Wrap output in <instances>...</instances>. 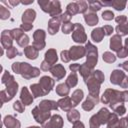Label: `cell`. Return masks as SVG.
<instances>
[{
	"instance_id": "5",
	"label": "cell",
	"mask_w": 128,
	"mask_h": 128,
	"mask_svg": "<svg viewBox=\"0 0 128 128\" xmlns=\"http://www.w3.org/2000/svg\"><path fill=\"white\" fill-rule=\"evenodd\" d=\"M60 21H61V17L57 16V17H53L52 19H50L49 21V25H48V31L51 35L57 33L58 29H59V25H60Z\"/></svg>"
},
{
	"instance_id": "18",
	"label": "cell",
	"mask_w": 128,
	"mask_h": 128,
	"mask_svg": "<svg viewBox=\"0 0 128 128\" xmlns=\"http://www.w3.org/2000/svg\"><path fill=\"white\" fill-rule=\"evenodd\" d=\"M21 101H22L23 104H25V105H29V104H31L32 101H33V98H32V96L29 94V92H28V90H27L26 87H23V89H22V91H21Z\"/></svg>"
},
{
	"instance_id": "4",
	"label": "cell",
	"mask_w": 128,
	"mask_h": 128,
	"mask_svg": "<svg viewBox=\"0 0 128 128\" xmlns=\"http://www.w3.org/2000/svg\"><path fill=\"white\" fill-rule=\"evenodd\" d=\"M39 84H40V86H41V88H42V90L44 92V95H45V94H47V93H49L51 91V89H52V87L54 85V81L50 77L45 76V77L41 78Z\"/></svg>"
},
{
	"instance_id": "32",
	"label": "cell",
	"mask_w": 128,
	"mask_h": 128,
	"mask_svg": "<svg viewBox=\"0 0 128 128\" xmlns=\"http://www.w3.org/2000/svg\"><path fill=\"white\" fill-rule=\"evenodd\" d=\"M116 31L121 34V35H126L128 34V23L126 24H122V25H118L116 27Z\"/></svg>"
},
{
	"instance_id": "2",
	"label": "cell",
	"mask_w": 128,
	"mask_h": 128,
	"mask_svg": "<svg viewBox=\"0 0 128 128\" xmlns=\"http://www.w3.org/2000/svg\"><path fill=\"white\" fill-rule=\"evenodd\" d=\"M86 48H87L88 54H87V62L85 64L88 65L90 68H93L94 65L97 63V49L89 42L87 43Z\"/></svg>"
},
{
	"instance_id": "14",
	"label": "cell",
	"mask_w": 128,
	"mask_h": 128,
	"mask_svg": "<svg viewBox=\"0 0 128 128\" xmlns=\"http://www.w3.org/2000/svg\"><path fill=\"white\" fill-rule=\"evenodd\" d=\"M51 73H52V75L53 76H55L56 77V79H61L62 77H64V75L66 74V71H65V69L61 66V65H56V66H54L52 69H51Z\"/></svg>"
},
{
	"instance_id": "10",
	"label": "cell",
	"mask_w": 128,
	"mask_h": 128,
	"mask_svg": "<svg viewBox=\"0 0 128 128\" xmlns=\"http://www.w3.org/2000/svg\"><path fill=\"white\" fill-rule=\"evenodd\" d=\"M1 43L3 45V47L7 48L11 46L12 44V36H11V33L10 31L8 30H4L2 32V35H1Z\"/></svg>"
},
{
	"instance_id": "25",
	"label": "cell",
	"mask_w": 128,
	"mask_h": 128,
	"mask_svg": "<svg viewBox=\"0 0 128 128\" xmlns=\"http://www.w3.org/2000/svg\"><path fill=\"white\" fill-rule=\"evenodd\" d=\"M31 91H32L34 97H38L40 95H44V92H43L40 84H33V85H31Z\"/></svg>"
},
{
	"instance_id": "34",
	"label": "cell",
	"mask_w": 128,
	"mask_h": 128,
	"mask_svg": "<svg viewBox=\"0 0 128 128\" xmlns=\"http://www.w3.org/2000/svg\"><path fill=\"white\" fill-rule=\"evenodd\" d=\"M73 29H74V25L71 24L70 22H68V23H64V24H63V27H62V31H63V33L68 34V33H70Z\"/></svg>"
},
{
	"instance_id": "49",
	"label": "cell",
	"mask_w": 128,
	"mask_h": 128,
	"mask_svg": "<svg viewBox=\"0 0 128 128\" xmlns=\"http://www.w3.org/2000/svg\"><path fill=\"white\" fill-rule=\"evenodd\" d=\"M73 128H84V126H83V124L81 122H76L74 124V127Z\"/></svg>"
},
{
	"instance_id": "52",
	"label": "cell",
	"mask_w": 128,
	"mask_h": 128,
	"mask_svg": "<svg viewBox=\"0 0 128 128\" xmlns=\"http://www.w3.org/2000/svg\"><path fill=\"white\" fill-rule=\"evenodd\" d=\"M28 128H39V127H28Z\"/></svg>"
},
{
	"instance_id": "35",
	"label": "cell",
	"mask_w": 128,
	"mask_h": 128,
	"mask_svg": "<svg viewBox=\"0 0 128 128\" xmlns=\"http://www.w3.org/2000/svg\"><path fill=\"white\" fill-rule=\"evenodd\" d=\"M17 42H18V44H19L21 47H24V46H26V45L28 44V42H29V38H28L27 35L23 34V35L17 40Z\"/></svg>"
},
{
	"instance_id": "42",
	"label": "cell",
	"mask_w": 128,
	"mask_h": 128,
	"mask_svg": "<svg viewBox=\"0 0 128 128\" xmlns=\"http://www.w3.org/2000/svg\"><path fill=\"white\" fill-rule=\"evenodd\" d=\"M60 17H61V20H62V21H64V22H67V23H68V22L70 21V19H71V17H72V16H71L67 11H66V12H65L64 14H62Z\"/></svg>"
},
{
	"instance_id": "39",
	"label": "cell",
	"mask_w": 128,
	"mask_h": 128,
	"mask_svg": "<svg viewBox=\"0 0 128 128\" xmlns=\"http://www.w3.org/2000/svg\"><path fill=\"white\" fill-rule=\"evenodd\" d=\"M102 17H103V19H105V20H111V19H113L114 14H113L112 11L106 10V11H104V12L102 13Z\"/></svg>"
},
{
	"instance_id": "53",
	"label": "cell",
	"mask_w": 128,
	"mask_h": 128,
	"mask_svg": "<svg viewBox=\"0 0 128 128\" xmlns=\"http://www.w3.org/2000/svg\"><path fill=\"white\" fill-rule=\"evenodd\" d=\"M127 118H128V117H127Z\"/></svg>"
},
{
	"instance_id": "1",
	"label": "cell",
	"mask_w": 128,
	"mask_h": 128,
	"mask_svg": "<svg viewBox=\"0 0 128 128\" xmlns=\"http://www.w3.org/2000/svg\"><path fill=\"white\" fill-rule=\"evenodd\" d=\"M12 69L16 73H21V75L26 79H29L31 77H36L39 75V69L35 67H31L28 63H19V62L14 63L12 65Z\"/></svg>"
},
{
	"instance_id": "28",
	"label": "cell",
	"mask_w": 128,
	"mask_h": 128,
	"mask_svg": "<svg viewBox=\"0 0 128 128\" xmlns=\"http://www.w3.org/2000/svg\"><path fill=\"white\" fill-rule=\"evenodd\" d=\"M56 92L61 96H66L69 92V88L66 86V84H60L56 88Z\"/></svg>"
},
{
	"instance_id": "50",
	"label": "cell",
	"mask_w": 128,
	"mask_h": 128,
	"mask_svg": "<svg viewBox=\"0 0 128 128\" xmlns=\"http://www.w3.org/2000/svg\"><path fill=\"white\" fill-rule=\"evenodd\" d=\"M125 44H126V47H127V50H128V38L126 39V41H125Z\"/></svg>"
},
{
	"instance_id": "15",
	"label": "cell",
	"mask_w": 128,
	"mask_h": 128,
	"mask_svg": "<svg viewBox=\"0 0 128 128\" xmlns=\"http://www.w3.org/2000/svg\"><path fill=\"white\" fill-rule=\"evenodd\" d=\"M57 61V54L54 49H50L45 54V62H47L49 65H52Z\"/></svg>"
},
{
	"instance_id": "31",
	"label": "cell",
	"mask_w": 128,
	"mask_h": 128,
	"mask_svg": "<svg viewBox=\"0 0 128 128\" xmlns=\"http://www.w3.org/2000/svg\"><path fill=\"white\" fill-rule=\"evenodd\" d=\"M51 3H52V1H40V0L38 1V4L41 6L42 10H43L44 12H48V13H49V11H50Z\"/></svg>"
},
{
	"instance_id": "45",
	"label": "cell",
	"mask_w": 128,
	"mask_h": 128,
	"mask_svg": "<svg viewBox=\"0 0 128 128\" xmlns=\"http://www.w3.org/2000/svg\"><path fill=\"white\" fill-rule=\"evenodd\" d=\"M127 54H128V50H127V49H125V48L120 49V50L118 51V57H120V58L126 57V56H127Z\"/></svg>"
},
{
	"instance_id": "26",
	"label": "cell",
	"mask_w": 128,
	"mask_h": 128,
	"mask_svg": "<svg viewBox=\"0 0 128 128\" xmlns=\"http://www.w3.org/2000/svg\"><path fill=\"white\" fill-rule=\"evenodd\" d=\"M97 102H98L97 100H93V101H91V96H90V97H88L87 100L83 103L82 107H83V109H85V110H91V109L94 107V105L97 104Z\"/></svg>"
},
{
	"instance_id": "9",
	"label": "cell",
	"mask_w": 128,
	"mask_h": 128,
	"mask_svg": "<svg viewBox=\"0 0 128 128\" xmlns=\"http://www.w3.org/2000/svg\"><path fill=\"white\" fill-rule=\"evenodd\" d=\"M44 38H45V33H44L43 30H37V31L34 33V39H35V41H34V46L37 47V50H41V46H40V43H39V42H41L42 44L45 45V43H44Z\"/></svg>"
},
{
	"instance_id": "51",
	"label": "cell",
	"mask_w": 128,
	"mask_h": 128,
	"mask_svg": "<svg viewBox=\"0 0 128 128\" xmlns=\"http://www.w3.org/2000/svg\"><path fill=\"white\" fill-rule=\"evenodd\" d=\"M126 82H127V84H126V86H127V85H128V78L126 79Z\"/></svg>"
},
{
	"instance_id": "7",
	"label": "cell",
	"mask_w": 128,
	"mask_h": 128,
	"mask_svg": "<svg viewBox=\"0 0 128 128\" xmlns=\"http://www.w3.org/2000/svg\"><path fill=\"white\" fill-rule=\"evenodd\" d=\"M85 54V48L80 46H73L70 49V57L73 60H76L78 58H81Z\"/></svg>"
},
{
	"instance_id": "36",
	"label": "cell",
	"mask_w": 128,
	"mask_h": 128,
	"mask_svg": "<svg viewBox=\"0 0 128 128\" xmlns=\"http://www.w3.org/2000/svg\"><path fill=\"white\" fill-rule=\"evenodd\" d=\"M10 16V12L8 9H6V7L1 6L0 7V18L1 19H7Z\"/></svg>"
},
{
	"instance_id": "38",
	"label": "cell",
	"mask_w": 128,
	"mask_h": 128,
	"mask_svg": "<svg viewBox=\"0 0 128 128\" xmlns=\"http://www.w3.org/2000/svg\"><path fill=\"white\" fill-rule=\"evenodd\" d=\"M77 5H78L80 13H84L88 9V4L85 1H77Z\"/></svg>"
},
{
	"instance_id": "22",
	"label": "cell",
	"mask_w": 128,
	"mask_h": 128,
	"mask_svg": "<svg viewBox=\"0 0 128 128\" xmlns=\"http://www.w3.org/2000/svg\"><path fill=\"white\" fill-rule=\"evenodd\" d=\"M83 98V92H82V90H76L74 93H73V95H72V105L73 106H76L80 101H81V99Z\"/></svg>"
},
{
	"instance_id": "12",
	"label": "cell",
	"mask_w": 128,
	"mask_h": 128,
	"mask_svg": "<svg viewBox=\"0 0 128 128\" xmlns=\"http://www.w3.org/2000/svg\"><path fill=\"white\" fill-rule=\"evenodd\" d=\"M110 48L114 51H119L121 49V37L119 35H114L110 40Z\"/></svg>"
},
{
	"instance_id": "30",
	"label": "cell",
	"mask_w": 128,
	"mask_h": 128,
	"mask_svg": "<svg viewBox=\"0 0 128 128\" xmlns=\"http://www.w3.org/2000/svg\"><path fill=\"white\" fill-rule=\"evenodd\" d=\"M127 2L125 1H111V6H113L116 10H123L126 6Z\"/></svg>"
},
{
	"instance_id": "21",
	"label": "cell",
	"mask_w": 128,
	"mask_h": 128,
	"mask_svg": "<svg viewBox=\"0 0 128 128\" xmlns=\"http://www.w3.org/2000/svg\"><path fill=\"white\" fill-rule=\"evenodd\" d=\"M24 53H25L26 57L29 58V59H36L37 56H38V51L35 50L34 47H32V46H29V47L25 48Z\"/></svg>"
},
{
	"instance_id": "44",
	"label": "cell",
	"mask_w": 128,
	"mask_h": 128,
	"mask_svg": "<svg viewBox=\"0 0 128 128\" xmlns=\"http://www.w3.org/2000/svg\"><path fill=\"white\" fill-rule=\"evenodd\" d=\"M61 56H62L61 58H62V60H63L64 62H68V61L70 60V58H71V57H70V58L67 57V56H70V54H69L68 51H62V52H61Z\"/></svg>"
},
{
	"instance_id": "47",
	"label": "cell",
	"mask_w": 128,
	"mask_h": 128,
	"mask_svg": "<svg viewBox=\"0 0 128 128\" xmlns=\"http://www.w3.org/2000/svg\"><path fill=\"white\" fill-rule=\"evenodd\" d=\"M32 27H33L32 24H22V25H21V29H24V31H28V30H30Z\"/></svg>"
},
{
	"instance_id": "11",
	"label": "cell",
	"mask_w": 128,
	"mask_h": 128,
	"mask_svg": "<svg viewBox=\"0 0 128 128\" xmlns=\"http://www.w3.org/2000/svg\"><path fill=\"white\" fill-rule=\"evenodd\" d=\"M122 78H125V74L122 71L119 70H114L113 73L111 74V83L113 84H118V85H122Z\"/></svg>"
},
{
	"instance_id": "17",
	"label": "cell",
	"mask_w": 128,
	"mask_h": 128,
	"mask_svg": "<svg viewBox=\"0 0 128 128\" xmlns=\"http://www.w3.org/2000/svg\"><path fill=\"white\" fill-rule=\"evenodd\" d=\"M84 19L86 21V23L90 26H93V25H96L97 22H98V17L97 15L94 13V12H89V13H86L84 15Z\"/></svg>"
},
{
	"instance_id": "16",
	"label": "cell",
	"mask_w": 128,
	"mask_h": 128,
	"mask_svg": "<svg viewBox=\"0 0 128 128\" xmlns=\"http://www.w3.org/2000/svg\"><path fill=\"white\" fill-rule=\"evenodd\" d=\"M39 108H41L43 111H46V112H49V110L51 109H57V103L54 102V101H42L39 105Z\"/></svg>"
},
{
	"instance_id": "27",
	"label": "cell",
	"mask_w": 128,
	"mask_h": 128,
	"mask_svg": "<svg viewBox=\"0 0 128 128\" xmlns=\"http://www.w3.org/2000/svg\"><path fill=\"white\" fill-rule=\"evenodd\" d=\"M102 3L99 2V1H89V9L91 12H94V11H98L102 8Z\"/></svg>"
},
{
	"instance_id": "24",
	"label": "cell",
	"mask_w": 128,
	"mask_h": 128,
	"mask_svg": "<svg viewBox=\"0 0 128 128\" xmlns=\"http://www.w3.org/2000/svg\"><path fill=\"white\" fill-rule=\"evenodd\" d=\"M67 12L73 16L75 15L76 13H79V8H78V5H77V2H72V3H69L67 5Z\"/></svg>"
},
{
	"instance_id": "43",
	"label": "cell",
	"mask_w": 128,
	"mask_h": 128,
	"mask_svg": "<svg viewBox=\"0 0 128 128\" xmlns=\"http://www.w3.org/2000/svg\"><path fill=\"white\" fill-rule=\"evenodd\" d=\"M102 29H103L105 35H110V34L113 32V28H112V26H109V25H106V26L102 27Z\"/></svg>"
},
{
	"instance_id": "20",
	"label": "cell",
	"mask_w": 128,
	"mask_h": 128,
	"mask_svg": "<svg viewBox=\"0 0 128 128\" xmlns=\"http://www.w3.org/2000/svg\"><path fill=\"white\" fill-rule=\"evenodd\" d=\"M104 31L102 28H96L92 31V39L96 42H100L104 36Z\"/></svg>"
},
{
	"instance_id": "41",
	"label": "cell",
	"mask_w": 128,
	"mask_h": 128,
	"mask_svg": "<svg viewBox=\"0 0 128 128\" xmlns=\"http://www.w3.org/2000/svg\"><path fill=\"white\" fill-rule=\"evenodd\" d=\"M13 108L15 110H17L18 112H23V110H24V104H21L20 101H16L14 103V105H13Z\"/></svg>"
},
{
	"instance_id": "46",
	"label": "cell",
	"mask_w": 128,
	"mask_h": 128,
	"mask_svg": "<svg viewBox=\"0 0 128 128\" xmlns=\"http://www.w3.org/2000/svg\"><path fill=\"white\" fill-rule=\"evenodd\" d=\"M126 16H124V15H122V16H118L117 18H116V22L117 23H120V25H122L124 22H126Z\"/></svg>"
},
{
	"instance_id": "3",
	"label": "cell",
	"mask_w": 128,
	"mask_h": 128,
	"mask_svg": "<svg viewBox=\"0 0 128 128\" xmlns=\"http://www.w3.org/2000/svg\"><path fill=\"white\" fill-rule=\"evenodd\" d=\"M73 40L78 43H83L86 41V35L84 33V28L82 25L76 23L74 24V32L72 34Z\"/></svg>"
},
{
	"instance_id": "13",
	"label": "cell",
	"mask_w": 128,
	"mask_h": 128,
	"mask_svg": "<svg viewBox=\"0 0 128 128\" xmlns=\"http://www.w3.org/2000/svg\"><path fill=\"white\" fill-rule=\"evenodd\" d=\"M4 124L7 128H20V123L18 120L12 116H6L4 119Z\"/></svg>"
},
{
	"instance_id": "48",
	"label": "cell",
	"mask_w": 128,
	"mask_h": 128,
	"mask_svg": "<svg viewBox=\"0 0 128 128\" xmlns=\"http://www.w3.org/2000/svg\"><path fill=\"white\" fill-rule=\"evenodd\" d=\"M80 68V66L78 65V64H72V65H70V69L73 71V72H75V70L76 69H79Z\"/></svg>"
},
{
	"instance_id": "40",
	"label": "cell",
	"mask_w": 128,
	"mask_h": 128,
	"mask_svg": "<svg viewBox=\"0 0 128 128\" xmlns=\"http://www.w3.org/2000/svg\"><path fill=\"white\" fill-rule=\"evenodd\" d=\"M17 54H18V51L16 50V48H14V47L8 48V50H7V57L8 58H13Z\"/></svg>"
},
{
	"instance_id": "6",
	"label": "cell",
	"mask_w": 128,
	"mask_h": 128,
	"mask_svg": "<svg viewBox=\"0 0 128 128\" xmlns=\"http://www.w3.org/2000/svg\"><path fill=\"white\" fill-rule=\"evenodd\" d=\"M44 128H61L62 127V118L59 115H54L49 123L43 124Z\"/></svg>"
},
{
	"instance_id": "37",
	"label": "cell",
	"mask_w": 128,
	"mask_h": 128,
	"mask_svg": "<svg viewBox=\"0 0 128 128\" xmlns=\"http://www.w3.org/2000/svg\"><path fill=\"white\" fill-rule=\"evenodd\" d=\"M103 59H104L106 62L111 63V62H114L116 58H115V56H114L112 53H110V52H105V53L103 54Z\"/></svg>"
},
{
	"instance_id": "29",
	"label": "cell",
	"mask_w": 128,
	"mask_h": 128,
	"mask_svg": "<svg viewBox=\"0 0 128 128\" xmlns=\"http://www.w3.org/2000/svg\"><path fill=\"white\" fill-rule=\"evenodd\" d=\"M67 117H68V119H69L70 122H75V121H77V120L80 118V115H79L78 111H76V110H71V111L68 112Z\"/></svg>"
},
{
	"instance_id": "8",
	"label": "cell",
	"mask_w": 128,
	"mask_h": 128,
	"mask_svg": "<svg viewBox=\"0 0 128 128\" xmlns=\"http://www.w3.org/2000/svg\"><path fill=\"white\" fill-rule=\"evenodd\" d=\"M35 16H36V12L33 10V9H27L23 15H22V21H23V24H30L34 21L35 19Z\"/></svg>"
},
{
	"instance_id": "23",
	"label": "cell",
	"mask_w": 128,
	"mask_h": 128,
	"mask_svg": "<svg viewBox=\"0 0 128 128\" xmlns=\"http://www.w3.org/2000/svg\"><path fill=\"white\" fill-rule=\"evenodd\" d=\"M58 104H59V106H60L63 110H68V109H70L71 107H73L72 102H70V99H69L68 97H65L64 99H61V100L58 102Z\"/></svg>"
},
{
	"instance_id": "33",
	"label": "cell",
	"mask_w": 128,
	"mask_h": 128,
	"mask_svg": "<svg viewBox=\"0 0 128 128\" xmlns=\"http://www.w3.org/2000/svg\"><path fill=\"white\" fill-rule=\"evenodd\" d=\"M66 83H67L70 87L75 86V85L77 84V76H76V74H75V73H71V75L68 77Z\"/></svg>"
},
{
	"instance_id": "19",
	"label": "cell",
	"mask_w": 128,
	"mask_h": 128,
	"mask_svg": "<svg viewBox=\"0 0 128 128\" xmlns=\"http://www.w3.org/2000/svg\"><path fill=\"white\" fill-rule=\"evenodd\" d=\"M60 13H61L60 2H59V1H52L49 14H50L51 16H53V17H57V15L60 14Z\"/></svg>"
}]
</instances>
